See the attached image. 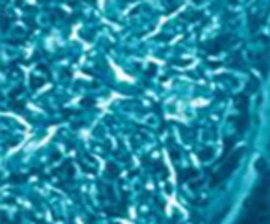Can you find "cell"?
Listing matches in <instances>:
<instances>
[{
	"instance_id": "1",
	"label": "cell",
	"mask_w": 270,
	"mask_h": 224,
	"mask_svg": "<svg viewBox=\"0 0 270 224\" xmlns=\"http://www.w3.org/2000/svg\"><path fill=\"white\" fill-rule=\"evenodd\" d=\"M270 221V206L269 202L257 200L254 204V208L248 211L244 219L240 221V224H269Z\"/></svg>"
}]
</instances>
